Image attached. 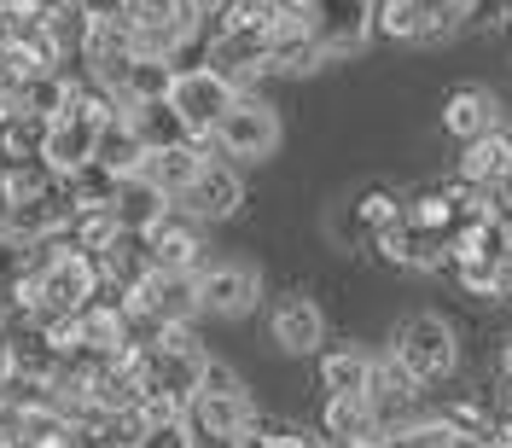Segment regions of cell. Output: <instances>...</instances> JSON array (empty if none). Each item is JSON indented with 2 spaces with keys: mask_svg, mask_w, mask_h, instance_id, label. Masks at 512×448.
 I'll use <instances>...</instances> for the list:
<instances>
[{
  "mask_svg": "<svg viewBox=\"0 0 512 448\" xmlns=\"http://www.w3.org/2000/svg\"><path fill=\"white\" fill-rule=\"evenodd\" d=\"M30 280L41 291V315H82L88 303L105 297L99 262L88 251H76V245H53L41 262L30 256Z\"/></svg>",
  "mask_w": 512,
  "mask_h": 448,
  "instance_id": "1",
  "label": "cell"
},
{
  "mask_svg": "<svg viewBox=\"0 0 512 448\" xmlns=\"http://www.w3.org/2000/svg\"><path fill=\"white\" fill-rule=\"evenodd\" d=\"M390 361L408 373L414 390L425 384H443L460 361V344H454V326L443 315H408L396 326V344H390Z\"/></svg>",
  "mask_w": 512,
  "mask_h": 448,
  "instance_id": "2",
  "label": "cell"
},
{
  "mask_svg": "<svg viewBox=\"0 0 512 448\" xmlns=\"http://www.w3.org/2000/svg\"><path fill=\"white\" fill-rule=\"evenodd\" d=\"M187 425L198 437H210V443H233L239 431L256 425V408H251V396H245V384L233 379L222 361H210V373H204V384H198V396H192V408H187Z\"/></svg>",
  "mask_w": 512,
  "mask_h": 448,
  "instance_id": "3",
  "label": "cell"
},
{
  "mask_svg": "<svg viewBox=\"0 0 512 448\" xmlns=\"http://www.w3.org/2000/svg\"><path fill=\"white\" fill-rule=\"evenodd\" d=\"M169 105H175V117L187 123V134L204 146L210 134H216V123H222L227 111H233V99H239V88L227 82L222 70H210V64H181L175 70V82H169Z\"/></svg>",
  "mask_w": 512,
  "mask_h": 448,
  "instance_id": "4",
  "label": "cell"
},
{
  "mask_svg": "<svg viewBox=\"0 0 512 448\" xmlns=\"http://www.w3.org/2000/svg\"><path fill=\"white\" fill-rule=\"evenodd\" d=\"M297 18H303L309 41L332 59V53H355V47L373 35V24H379V0H309Z\"/></svg>",
  "mask_w": 512,
  "mask_h": 448,
  "instance_id": "5",
  "label": "cell"
},
{
  "mask_svg": "<svg viewBox=\"0 0 512 448\" xmlns=\"http://www.w3.org/2000/svg\"><path fill=\"white\" fill-rule=\"evenodd\" d=\"M128 315L152 320V326H187L198 315V280L192 274H169V268H152L140 286L123 297Z\"/></svg>",
  "mask_w": 512,
  "mask_h": 448,
  "instance_id": "6",
  "label": "cell"
},
{
  "mask_svg": "<svg viewBox=\"0 0 512 448\" xmlns=\"http://www.w3.org/2000/svg\"><path fill=\"white\" fill-rule=\"evenodd\" d=\"M210 140L222 146L227 158H268V152L280 146V117H274V105L239 94V99H233V111L216 123Z\"/></svg>",
  "mask_w": 512,
  "mask_h": 448,
  "instance_id": "7",
  "label": "cell"
},
{
  "mask_svg": "<svg viewBox=\"0 0 512 448\" xmlns=\"http://www.w3.org/2000/svg\"><path fill=\"white\" fill-rule=\"evenodd\" d=\"M192 280H198V309L204 315H222V320L251 315L256 297H262V274H256L251 262H210Z\"/></svg>",
  "mask_w": 512,
  "mask_h": 448,
  "instance_id": "8",
  "label": "cell"
},
{
  "mask_svg": "<svg viewBox=\"0 0 512 448\" xmlns=\"http://www.w3.org/2000/svg\"><path fill=\"white\" fill-rule=\"evenodd\" d=\"M245 204V187H239V169L227 158H204L198 169V181H192L181 198H175V210H187L192 222H222Z\"/></svg>",
  "mask_w": 512,
  "mask_h": 448,
  "instance_id": "9",
  "label": "cell"
},
{
  "mask_svg": "<svg viewBox=\"0 0 512 448\" xmlns=\"http://www.w3.org/2000/svg\"><path fill=\"white\" fill-rule=\"evenodd\" d=\"M146 251H152V268H169V274H198L204 262V233L187 210H169L152 233H146Z\"/></svg>",
  "mask_w": 512,
  "mask_h": 448,
  "instance_id": "10",
  "label": "cell"
},
{
  "mask_svg": "<svg viewBox=\"0 0 512 448\" xmlns=\"http://www.w3.org/2000/svg\"><path fill=\"white\" fill-rule=\"evenodd\" d=\"M175 210V198L140 169V175H128V181H117V198H111V222L123 227V233H152V227L163 222Z\"/></svg>",
  "mask_w": 512,
  "mask_h": 448,
  "instance_id": "11",
  "label": "cell"
},
{
  "mask_svg": "<svg viewBox=\"0 0 512 448\" xmlns=\"http://www.w3.org/2000/svg\"><path fill=\"white\" fill-rule=\"evenodd\" d=\"M448 24H460L454 12H448L443 0H384L379 6V30L390 41H431V35H443Z\"/></svg>",
  "mask_w": 512,
  "mask_h": 448,
  "instance_id": "12",
  "label": "cell"
},
{
  "mask_svg": "<svg viewBox=\"0 0 512 448\" xmlns=\"http://www.w3.org/2000/svg\"><path fill=\"white\" fill-rule=\"evenodd\" d=\"M402 216H408V204H402L390 187H367L350 204V216H344V227H338V233H344L350 245H361V239H373V245H379V239L402 222Z\"/></svg>",
  "mask_w": 512,
  "mask_h": 448,
  "instance_id": "13",
  "label": "cell"
},
{
  "mask_svg": "<svg viewBox=\"0 0 512 448\" xmlns=\"http://www.w3.org/2000/svg\"><path fill=\"white\" fill-rule=\"evenodd\" d=\"M320 437L332 448H355L379 437V414L367 396H326V414H320Z\"/></svg>",
  "mask_w": 512,
  "mask_h": 448,
  "instance_id": "14",
  "label": "cell"
},
{
  "mask_svg": "<svg viewBox=\"0 0 512 448\" xmlns=\"http://www.w3.org/2000/svg\"><path fill=\"white\" fill-rule=\"evenodd\" d=\"M274 344L286 355H315L320 344H326V315H320V303L286 297V303L274 309Z\"/></svg>",
  "mask_w": 512,
  "mask_h": 448,
  "instance_id": "15",
  "label": "cell"
},
{
  "mask_svg": "<svg viewBox=\"0 0 512 448\" xmlns=\"http://www.w3.org/2000/svg\"><path fill=\"white\" fill-rule=\"evenodd\" d=\"M123 117H128V128L140 134V146H146V152H169V146H198V140L187 134V123L175 117V105H169V99H146V105H128Z\"/></svg>",
  "mask_w": 512,
  "mask_h": 448,
  "instance_id": "16",
  "label": "cell"
},
{
  "mask_svg": "<svg viewBox=\"0 0 512 448\" xmlns=\"http://www.w3.org/2000/svg\"><path fill=\"white\" fill-rule=\"evenodd\" d=\"M512 169V134L507 128H489L483 140L466 146V158H460V181L478 192V187H501V175Z\"/></svg>",
  "mask_w": 512,
  "mask_h": 448,
  "instance_id": "17",
  "label": "cell"
},
{
  "mask_svg": "<svg viewBox=\"0 0 512 448\" xmlns=\"http://www.w3.org/2000/svg\"><path fill=\"white\" fill-rule=\"evenodd\" d=\"M443 123H448V134L454 140H483L489 128H501V111H495V99L483 94V88H454L448 94V105H443Z\"/></svg>",
  "mask_w": 512,
  "mask_h": 448,
  "instance_id": "18",
  "label": "cell"
},
{
  "mask_svg": "<svg viewBox=\"0 0 512 448\" xmlns=\"http://www.w3.org/2000/svg\"><path fill=\"white\" fill-rule=\"evenodd\" d=\"M94 163L105 175H117V181H128V175L146 169V146H140V134L128 128V117H111V123H105V134H99V146H94Z\"/></svg>",
  "mask_w": 512,
  "mask_h": 448,
  "instance_id": "19",
  "label": "cell"
},
{
  "mask_svg": "<svg viewBox=\"0 0 512 448\" xmlns=\"http://www.w3.org/2000/svg\"><path fill=\"white\" fill-rule=\"evenodd\" d=\"M320 390L326 396H367L373 390V355L367 350H326L320 355Z\"/></svg>",
  "mask_w": 512,
  "mask_h": 448,
  "instance_id": "20",
  "label": "cell"
},
{
  "mask_svg": "<svg viewBox=\"0 0 512 448\" xmlns=\"http://www.w3.org/2000/svg\"><path fill=\"white\" fill-rule=\"evenodd\" d=\"M379 251L390 256V262H402V268H437V262L448 256V245L437 239V233H425V227H414L408 216H402V222L379 239Z\"/></svg>",
  "mask_w": 512,
  "mask_h": 448,
  "instance_id": "21",
  "label": "cell"
},
{
  "mask_svg": "<svg viewBox=\"0 0 512 448\" xmlns=\"http://www.w3.org/2000/svg\"><path fill=\"white\" fill-rule=\"evenodd\" d=\"M198 169H204V146H169V152H146V175L158 181L169 198H181V192L198 181Z\"/></svg>",
  "mask_w": 512,
  "mask_h": 448,
  "instance_id": "22",
  "label": "cell"
},
{
  "mask_svg": "<svg viewBox=\"0 0 512 448\" xmlns=\"http://www.w3.org/2000/svg\"><path fill=\"white\" fill-rule=\"evenodd\" d=\"M268 448H332L320 431H303V425H286V419H256Z\"/></svg>",
  "mask_w": 512,
  "mask_h": 448,
  "instance_id": "23",
  "label": "cell"
},
{
  "mask_svg": "<svg viewBox=\"0 0 512 448\" xmlns=\"http://www.w3.org/2000/svg\"><path fill=\"white\" fill-rule=\"evenodd\" d=\"M495 210H501V216L512 222V169L501 175V187H495Z\"/></svg>",
  "mask_w": 512,
  "mask_h": 448,
  "instance_id": "24",
  "label": "cell"
},
{
  "mask_svg": "<svg viewBox=\"0 0 512 448\" xmlns=\"http://www.w3.org/2000/svg\"><path fill=\"white\" fill-rule=\"evenodd\" d=\"M227 448H268V437H262V425H251V431H239Z\"/></svg>",
  "mask_w": 512,
  "mask_h": 448,
  "instance_id": "25",
  "label": "cell"
},
{
  "mask_svg": "<svg viewBox=\"0 0 512 448\" xmlns=\"http://www.w3.org/2000/svg\"><path fill=\"white\" fill-rule=\"evenodd\" d=\"M501 297H512V251L501 256Z\"/></svg>",
  "mask_w": 512,
  "mask_h": 448,
  "instance_id": "26",
  "label": "cell"
},
{
  "mask_svg": "<svg viewBox=\"0 0 512 448\" xmlns=\"http://www.w3.org/2000/svg\"><path fill=\"white\" fill-rule=\"evenodd\" d=\"M448 12H454V18H466V12H472V6H478V0H443Z\"/></svg>",
  "mask_w": 512,
  "mask_h": 448,
  "instance_id": "27",
  "label": "cell"
},
{
  "mask_svg": "<svg viewBox=\"0 0 512 448\" xmlns=\"http://www.w3.org/2000/svg\"><path fill=\"white\" fill-rule=\"evenodd\" d=\"M501 373H507V384H512V344H507V355H501Z\"/></svg>",
  "mask_w": 512,
  "mask_h": 448,
  "instance_id": "28",
  "label": "cell"
},
{
  "mask_svg": "<svg viewBox=\"0 0 512 448\" xmlns=\"http://www.w3.org/2000/svg\"><path fill=\"white\" fill-rule=\"evenodd\" d=\"M280 6H291V12H303V6H309V0H280Z\"/></svg>",
  "mask_w": 512,
  "mask_h": 448,
  "instance_id": "29",
  "label": "cell"
},
{
  "mask_svg": "<svg viewBox=\"0 0 512 448\" xmlns=\"http://www.w3.org/2000/svg\"><path fill=\"white\" fill-rule=\"evenodd\" d=\"M88 448H99V443H88Z\"/></svg>",
  "mask_w": 512,
  "mask_h": 448,
  "instance_id": "30",
  "label": "cell"
}]
</instances>
